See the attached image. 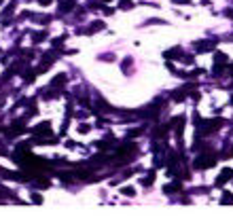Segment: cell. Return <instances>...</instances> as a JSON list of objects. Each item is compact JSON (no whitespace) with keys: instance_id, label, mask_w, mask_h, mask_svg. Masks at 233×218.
I'll return each mask as SVG.
<instances>
[{"instance_id":"obj_1","label":"cell","mask_w":233,"mask_h":218,"mask_svg":"<svg viewBox=\"0 0 233 218\" xmlns=\"http://www.w3.org/2000/svg\"><path fill=\"white\" fill-rule=\"evenodd\" d=\"M212 163H214V157H199V159L195 161L197 167H210Z\"/></svg>"},{"instance_id":"obj_2","label":"cell","mask_w":233,"mask_h":218,"mask_svg":"<svg viewBox=\"0 0 233 218\" xmlns=\"http://www.w3.org/2000/svg\"><path fill=\"white\" fill-rule=\"evenodd\" d=\"M49 129H51V125H49V123H41V125L34 129V133H47Z\"/></svg>"},{"instance_id":"obj_3","label":"cell","mask_w":233,"mask_h":218,"mask_svg":"<svg viewBox=\"0 0 233 218\" xmlns=\"http://www.w3.org/2000/svg\"><path fill=\"white\" fill-rule=\"evenodd\" d=\"M74 4V0H62V11H70Z\"/></svg>"},{"instance_id":"obj_4","label":"cell","mask_w":233,"mask_h":218,"mask_svg":"<svg viewBox=\"0 0 233 218\" xmlns=\"http://www.w3.org/2000/svg\"><path fill=\"white\" fill-rule=\"evenodd\" d=\"M210 49H212V44H210V43H199V44H197V51H210Z\"/></svg>"},{"instance_id":"obj_5","label":"cell","mask_w":233,"mask_h":218,"mask_svg":"<svg viewBox=\"0 0 233 218\" xmlns=\"http://www.w3.org/2000/svg\"><path fill=\"white\" fill-rule=\"evenodd\" d=\"M223 203H233V195H231V193H225V197H223Z\"/></svg>"},{"instance_id":"obj_6","label":"cell","mask_w":233,"mask_h":218,"mask_svg":"<svg viewBox=\"0 0 233 218\" xmlns=\"http://www.w3.org/2000/svg\"><path fill=\"white\" fill-rule=\"evenodd\" d=\"M28 159H30V161H36L34 157H28ZM41 163H43V161H38V163H32V165H34V167H41Z\"/></svg>"},{"instance_id":"obj_7","label":"cell","mask_w":233,"mask_h":218,"mask_svg":"<svg viewBox=\"0 0 233 218\" xmlns=\"http://www.w3.org/2000/svg\"><path fill=\"white\" fill-rule=\"evenodd\" d=\"M49 2H51V0H41V4H49Z\"/></svg>"},{"instance_id":"obj_8","label":"cell","mask_w":233,"mask_h":218,"mask_svg":"<svg viewBox=\"0 0 233 218\" xmlns=\"http://www.w3.org/2000/svg\"><path fill=\"white\" fill-rule=\"evenodd\" d=\"M176 2H191V0H176Z\"/></svg>"}]
</instances>
